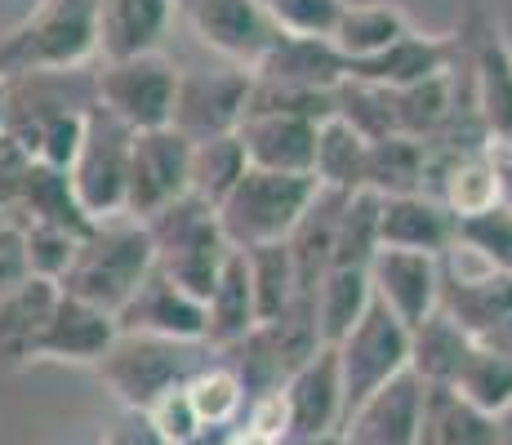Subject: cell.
Instances as JSON below:
<instances>
[{
    "mask_svg": "<svg viewBox=\"0 0 512 445\" xmlns=\"http://www.w3.org/2000/svg\"><path fill=\"white\" fill-rule=\"evenodd\" d=\"M58 285L54 281H41V276H27L18 290H9L0 299V361L9 365H27L32 356V343L36 334L45 330L49 312L58 303Z\"/></svg>",
    "mask_w": 512,
    "mask_h": 445,
    "instance_id": "28",
    "label": "cell"
},
{
    "mask_svg": "<svg viewBox=\"0 0 512 445\" xmlns=\"http://www.w3.org/2000/svg\"><path fill=\"white\" fill-rule=\"evenodd\" d=\"M254 81L285 85V89H312V94H334L348 81V58L334 49V41H299V36H281L268 49Z\"/></svg>",
    "mask_w": 512,
    "mask_h": 445,
    "instance_id": "23",
    "label": "cell"
},
{
    "mask_svg": "<svg viewBox=\"0 0 512 445\" xmlns=\"http://www.w3.org/2000/svg\"><path fill=\"white\" fill-rule=\"evenodd\" d=\"M370 143L352 130L343 116H326L317 125V152H312V178L326 192H361L366 183Z\"/></svg>",
    "mask_w": 512,
    "mask_h": 445,
    "instance_id": "31",
    "label": "cell"
},
{
    "mask_svg": "<svg viewBox=\"0 0 512 445\" xmlns=\"http://www.w3.org/2000/svg\"><path fill=\"white\" fill-rule=\"evenodd\" d=\"M116 316L90 308V303L72 299V294H58L54 312H49L45 330L36 334L32 356L27 365L36 361H54V365H94L107 356V348L116 343Z\"/></svg>",
    "mask_w": 512,
    "mask_h": 445,
    "instance_id": "17",
    "label": "cell"
},
{
    "mask_svg": "<svg viewBox=\"0 0 512 445\" xmlns=\"http://www.w3.org/2000/svg\"><path fill=\"white\" fill-rule=\"evenodd\" d=\"M223 445H281V441L259 437V432H250V428H241V423H236V428L228 432V441H223Z\"/></svg>",
    "mask_w": 512,
    "mask_h": 445,
    "instance_id": "49",
    "label": "cell"
},
{
    "mask_svg": "<svg viewBox=\"0 0 512 445\" xmlns=\"http://www.w3.org/2000/svg\"><path fill=\"white\" fill-rule=\"evenodd\" d=\"M366 272L374 303L388 308L406 330H415L419 321H428L441 308V259L406 250H379Z\"/></svg>",
    "mask_w": 512,
    "mask_h": 445,
    "instance_id": "16",
    "label": "cell"
},
{
    "mask_svg": "<svg viewBox=\"0 0 512 445\" xmlns=\"http://www.w3.org/2000/svg\"><path fill=\"white\" fill-rule=\"evenodd\" d=\"M468 259H477L490 272H508L512 276V201L481 210L472 219H455V245Z\"/></svg>",
    "mask_w": 512,
    "mask_h": 445,
    "instance_id": "38",
    "label": "cell"
},
{
    "mask_svg": "<svg viewBox=\"0 0 512 445\" xmlns=\"http://www.w3.org/2000/svg\"><path fill=\"white\" fill-rule=\"evenodd\" d=\"M187 174H192V143L165 125V130L134 134L130 147V178H125V214L147 223L165 205L187 196Z\"/></svg>",
    "mask_w": 512,
    "mask_h": 445,
    "instance_id": "11",
    "label": "cell"
},
{
    "mask_svg": "<svg viewBox=\"0 0 512 445\" xmlns=\"http://www.w3.org/2000/svg\"><path fill=\"white\" fill-rule=\"evenodd\" d=\"M98 54V0H36L18 27L0 36V81L63 76Z\"/></svg>",
    "mask_w": 512,
    "mask_h": 445,
    "instance_id": "1",
    "label": "cell"
},
{
    "mask_svg": "<svg viewBox=\"0 0 512 445\" xmlns=\"http://www.w3.org/2000/svg\"><path fill=\"white\" fill-rule=\"evenodd\" d=\"M281 392L290 410V437H326L343 428V374L334 348H321L312 361H303Z\"/></svg>",
    "mask_w": 512,
    "mask_h": 445,
    "instance_id": "20",
    "label": "cell"
},
{
    "mask_svg": "<svg viewBox=\"0 0 512 445\" xmlns=\"http://www.w3.org/2000/svg\"><path fill=\"white\" fill-rule=\"evenodd\" d=\"M250 170V156H245L241 138L223 134V138H205V143H192V174H187V192L196 201L214 205L219 210L232 196V187Z\"/></svg>",
    "mask_w": 512,
    "mask_h": 445,
    "instance_id": "35",
    "label": "cell"
},
{
    "mask_svg": "<svg viewBox=\"0 0 512 445\" xmlns=\"http://www.w3.org/2000/svg\"><path fill=\"white\" fill-rule=\"evenodd\" d=\"M477 343H481V348H490L495 356H504V361H512V312L504 316V321H495V325H490V330L481 334Z\"/></svg>",
    "mask_w": 512,
    "mask_h": 445,
    "instance_id": "48",
    "label": "cell"
},
{
    "mask_svg": "<svg viewBox=\"0 0 512 445\" xmlns=\"http://www.w3.org/2000/svg\"><path fill=\"white\" fill-rule=\"evenodd\" d=\"M281 445H343L339 432H326V437H285Z\"/></svg>",
    "mask_w": 512,
    "mask_h": 445,
    "instance_id": "51",
    "label": "cell"
},
{
    "mask_svg": "<svg viewBox=\"0 0 512 445\" xmlns=\"http://www.w3.org/2000/svg\"><path fill=\"white\" fill-rule=\"evenodd\" d=\"M228 432L232 428H201L196 437H187L183 445H223V441H228Z\"/></svg>",
    "mask_w": 512,
    "mask_h": 445,
    "instance_id": "50",
    "label": "cell"
},
{
    "mask_svg": "<svg viewBox=\"0 0 512 445\" xmlns=\"http://www.w3.org/2000/svg\"><path fill=\"white\" fill-rule=\"evenodd\" d=\"M472 334H464L446 312H432L428 321H419L410 330V374L428 388H450L459 374V365L468 361L472 352Z\"/></svg>",
    "mask_w": 512,
    "mask_h": 445,
    "instance_id": "29",
    "label": "cell"
},
{
    "mask_svg": "<svg viewBox=\"0 0 512 445\" xmlns=\"http://www.w3.org/2000/svg\"><path fill=\"white\" fill-rule=\"evenodd\" d=\"M317 125L321 121H303V116H245L236 138L250 156V170L312 174Z\"/></svg>",
    "mask_w": 512,
    "mask_h": 445,
    "instance_id": "22",
    "label": "cell"
},
{
    "mask_svg": "<svg viewBox=\"0 0 512 445\" xmlns=\"http://www.w3.org/2000/svg\"><path fill=\"white\" fill-rule=\"evenodd\" d=\"M472 67V112H477L486 143L495 152H512V41L504 27L481 18L464 41Z\"/></svg>",
    "mask_w": 512,
    "mask_h": 445,
    "instance_id": "13",
    "label": "cell"
},
{
    "mask_svg": "<svg viewBox=\"0 0 512 445\" xmlns=\"http://www.w3.org/2000/svg\"><path fill=\"white\" fill-rule=\"evenodd\" d=\"M23 227V241H27V267H32V276H41V281H63L67 267L76 259V245H81V236L63 232V227H45V223H18Z\"/></svg>",
    "mask_w": 512,
    "mask_h": 445,
    "instance_id": "42",
    "label": "cell"
},
{
    "mask_svg": "<svg viewBox=\"0 0 512 445\" xmlns=\"http://www.w3.org/2000/svg\"><path fill=\"white\" fill-rule=\"evenodd\" d=\"M419 445H504V428H499V419L468 405L455 388H428L423 383Z\"/></svg>",
    "mask_w": 512,
    "mask_h": 445,
    "instance_id": "26",
    "label": "cell"
},
{
    "mask_svg": "<svg viewBox=\"0 0 512 445\" xmlns=\"http://www.w3.org/2000/svg\"><path fill=\"white\" fill-rule=\"evenodd\" d=\"M121 334H152V339L201 343L205 348V303L170 281L161 267L147 272V281L134 290V299L116 312Z\"/></svg>",
    "mask_w": 512,
    "mask_h": 445,
    "instance_id": "15",
    "label": "cell"
},
{
    "mask_svg": "<svg viewBox=\"0 0 512 445\" xmlns=\"http://www.w3.org/2000/svg\"><path fill=\"white\" fill-rule=\"evenodd\" d=\"M459 54H464V41L459 36H428L410 27L397 45H388L379 58H366V63L348 67V81L361 85H379V89H406L419 81H432V76L455 72Z\"/></svg>",
    "mask_w": 512,
    "mask_h": 445,
    "instance_id": "19",
    "label": "cell"
},
{
    "mask_svg": "<svg viewBox=\"0 0 512 445\" xmlns=\"http://www.w3.org/2000/svg\"><path fill=\"white\" fill-rule=\"evenodd\" d=\"M455 245V214L428 192L388 196L379 210V250H406L428 254V259H446Z\"/></svg>",
    "mask_w": 512,
    "mask_h": 445,
    "instance_id": "21",
    "label": "cell"
},
{
    "mask_svg": "<svg viewBox=\"0 0 512 445\" xmlns=\"http://www.w3.org/2000/svg\"><path fill=\"white\" fill-rule=\"evenodd\" d=\"M241 428L259 432V437H272V441L290 437V410H285V392H263V397L245 401Z\"/></svg>",
    "mask_w": 512,
    "mask_h": 445,
    "instance_id": "45",
    "label": "cell"
},
{
    "mask_svg": "<svg viewBox=\"0 0 512 445\" xmlns=\"http://www.w3.org/2000/svg\"><path fill=\"white\" fill-rule=\"evenodd\" d=\"M254 325H259V312H254L250 267H245L241 250H232L228 263H223V272H219V281H214L210 299H205V348L232 352Z\"/></svg>",
    "mask_w": 512,
    "mask_h": 445,
    "instance_id": "25",
    "label": "cell"
},
{
    "mask_svg": "<svg viewBox=\"0 0 512 445\" xmlns=\"http://www.w3.org/2000/svg\"><path fill=\"white\" fill-rule=\"evenodd\" d=\"M374 290H370V272L366 267H330L321 276V285L312 290V308H317V330L321 343L334 348L361 316L370 312Z\"/></svg>",
    "mask_w": 512,
    "mask_h": 445,
    "instance_id": "30",
    "label": "cell"
},
{
    "mask_svg": "<svg viewBox=\"0 0 512 445\" xmlns=\"http://www.w3.org/2000/svg\"><path fill=\"white\" fill-rule=\"evenodd\" d=\"M32 276V267H27V241H23V227L0 219V299H5L9 290H18V285Z\"/></svg>",
    "mask_w": 512,
    "mask_h": 445,
    "instance_id": "46",
    "label": "cell"
},
{
    "mask_svg": "<svg viewBox=\"0 0 512 445\" xmlns=\"http://www.w3.org/2000/svg\"><path fill=\"white\" fill-rule=\"evenodd\" d=\"M254 72L241 67H223V72H183L179 94H174V130L187 143H205V138L236 134L250 112Z\"/></svg>",
    "mask_w": 512,
    "mask_h": 445,
    "instance_id": "12",
    "label": "cell"
},
{
    "mask_svg": "<svg viewBox=\"0 0 512 445\" xmlns=\"http://www.w3.org/2000/svg\"><path fill=\"white\" fill-rule=\"evenodd\" d=\"M0 219H5V214H0Z\"/></svg>",
    "mask_w": 512,
    "mask_h": 445,
    "instance_id": "53",
    "label": "cell"
},
{
    "mask_svg": "<svg viewBox=\"0 0 512 445\" xmlns=\"http://www.w3.org/2000/svg\"><path fill=\"white\" fill-rule=\"evenodd\" d=\"M9 107H14V85L0 81V130H5V121H9Z\"/></svg>",
    "mask_w": 512,
    "mask_h": 445,
    "instance_id": "52",
    "label": "cell"
},
{
    "mask_svg": "<svg viewBox=\"0 0 512 445\" xmlns=\"http://www.w3.org/2000/svg\"><path fill=\"white\" fill-rule=\"evenodd\" d=\"M379 210H383V196L366 192V187L343 201L330 267H370V259L379 254Z\"/></svg>",
    "mask_w": 512,
    "mask_h": 445,
    "instance_id": "39",
    "label": "cell"
},
{
    "mask_svg": "<svg viewBox=\"0 0 512 445\" xmlns=\"http://www.w3.org/2000/svg\"><path fill=\"white\" fill-rule=\"evenodd\" d=\"M130 147L134 130H125L116 116H107L98 103L85 107V138L76 152L72 170V192L81 201V210L94 223L125 214V178H130Z\"/></svg>",
    "mask_w": 512,
    "mask_h": 445,
    "instance_id": "7",
    "label": "cell"
},
{
    "mask_svg": "<svg viewBox=\"0 0 512 445\" xmlns=\"http://www.w3.org/2000/svg\"><path fill=\"white\" fill-rule=\"evenodd\" d=\"M152 267H156V250L147 227L130 219V214H116V219L94 223V232L76 245V259L58 281V290L116 316L134 299V290L147 281Z\"/></svg>",
    "mask_w": 512,
    "mask_h": 445,
    "instance_id": "2",
    "label": "cell"
},
{
    "mask_svg": "<svg viewBox=\"0 0 512 445\" xmlns=\"http://www.w3.org/2000/svg\"><path fill=\"white\" fill-rule=\"evenodd\" d=\"M410 32V18L397 5H383V0H366V5H343V18L334 27V49L352 63H366L379 58L388 45H397Z\"/></svg>",
    "mask_w": 512,
    "mask_h": 445,
    "instance_id": "32",
    "label": "cell"
},
{
    "mask_svg": "<svg viewBox=\"0 0 512 445\" xmlns=\"http://www.w3.org/2000/svg\"><path fill=\"white\" fill-rule=\"evenodd\" d=\"M201 343H174L152 339V334H116L107 356L94 365L103 388L121 401V410L147 414L165 392L183 388L196 370H201Z\"/></svg>",
    "mask_w": 512,
    "mask_h": 445,
    "instance_id": "4",
    "label": "cell"
},
{
    "mask_svg": "<svg viewBox=\"0 0 512 445\" xmlns=\"http://www.w3.org/2000/svg\"><path fill=\"white\" fill-rule=\"evenodd\" d=\"M179 67L156 49L139 58H116L94 72V103L134 134L165 130L174 121V94H179Z\"/></svg>",
    "mask_w": 512,
    "mask_h": 445,
    "instance_id": "6",
    "label": "cell"
},
{
    "mask_svg": "<svg viewBox=\"0 0 512 445\" xmlns=\"http://www.w3.org/2000/svg\"><path fill=\"white\" fill-rule=\"evenodd\" d=\"M245 267H250V285H254V312L263 321H277V316L299 299V281H294V263L285 241L277 245H259V250H241Z\"/></svg>",
    "mask_w": 512,
    "mask_h": 445,
    "instance_id": "37",
    "label": "cell"
},
{
    "mask_svg": "<svg viewBox=\"0 0 512 445\" xmlns=\"http://www.w3.org/2000/svg\"><path fill=\"white\" fill-rule=\"evenodd\" d=\"M343 374V419L357 410L366 397L410 370V330L388 308L370 303V312L334 343Z\"/></svg>",
    "mask_w": 512,
    "mask_h": 445,
    "instance_id": "8",
    "label": "cell"
},
{
    "mask_svg": "<svg viewBox=\"0 0 512 445\" xmlns=\"http://www.w3.org/2000/svg\"><path fill=\"white\" fill-rule=\"evenodd\" d=\"M170 14L174 0H98V54L107 63L156 54Z\"/></svg>",
    "mask_w": 512,
    "mask_h": 445,
    "instance_id": "24",
    "label": "cell"
},
{
    "mask_svg": "<svg viewBox=\"0 0 512 445\" xmlns=\"http://www.w3.org/2000/svg\"><path fill=\"white\" fill-rule=\"evenodd\" d=\"M32 165H36V156L27 152V147L18 143L9 130H0V214H5V219H9V210L18 205V196H23Z\"/></svg>",
    "mask_w": 512,
    "mask_h": 445,
    "instance_id": "43",
    "label": "cell"
},
{
    "mask_svg": "<svg viewBox=\"0 0 512 445\" xmlns=\"http://www.w3.org/2000/svg\"><path fill=\"white\" fill-rule=\"evenodd\" d=\"M98 445H103V441H98Z\"/></svg>",
    "mask_w": 512,
    "mask_h": 445,
    "instance_id": "54",
    "label": "cell"
},
{
    "mask_svg": "<svg viewBox=\"0 0 512 445\" xmlns=\"http://www.w3.org/2000/svg\"><path fill=\"white\" fill-rule=\"evenodd\" d=\"M143 227H147V236H152L156 267H161L179 290L192 294V299H201V303L210 299L214 281H219L223 263H228V254H232L228 236H223V227H219V210L187 192L183 201L152 214Z\"/></svg>",
    "mask_w": 512,
    "mask_h": 445,
    "instance_id": "3",
    "label": "cell"
},
{
    "mask_svg": "<svg viewBox=\"0 0 512 445\" xmlns=\"http://www.w3.org/2000/svg\"><path fill=\"white\" fill-rule=\"evenodd\" d=\"M281 36L299 41H334V27L343 18L348 0H263Z\"/></svg>",
    "mask_w": 512,
    "mask_h": 445,
    "instance_id": "41",
    "label": "cell"
},
{
    "mask_svg": "<svg viewBox=\"0 0 512 445\" xmlns=\"http://www.w3.org/2000/svg\"><path fill=\"white\" fill-rule=\"evenodd\" d=\"M9 223H45V227H63L72 236H90L94 232V219L81 210L72 192V178L63 170H49V165L36 161L32 174H27V187L18 196V205L9 210Z\"/></svg>",
    "mask_w": 512,
    "mask_h": 445,
    "instance_id": "27",
    "label": "cell"
},
{
    "mask_svg": "<svg viewBox=\"0 0 512 445\" xmlns=\"http://www.w3.org/2000/svg\"><path fill=\"white\" fill-rule=\"evenodd\" d=\"M455 72L432 76V81L392 89V116H397V134L415 138V143H432L450 121H455Z\"/></svg>",
    "mask_w": 512,
    "mask_h": 445,
    "instance_id": "33",
    "label": "cell"
},
{
    "mask_svg": "<svg viewBox=\"0 0 512 445\" xmlns=\"http://www.w3.org/2000/svg\"><path fill=\"white\" fill-rule=\"evenodd\" d=\"M419 419H423V383L415 374H397L383 383L374 397H366L343 419L339 437L343 445H419Z\"/></svg>",
    "mask_w": 512,
    "mask_h": 445,
    "instance_id": "18",
    "label": "cell"
},
{
    "mask_svg": "<svg viewBox=\"0 0 512 445\" xmlns=\"http://www.w3.org/2000/svg\"><path fill=\"white\" fill-rule=\"evenodd\" d=\"M441 312L464 334L481 339L490 325L512 312V276L490 272L464 250H450L441 259Z\"/></svg>",
    "mask_w": 512,
    "mask_h": 445,
    "instance_id": "14",
    "label": "cell"
},
{
    "mask_svg": "<svg viewBox=\"0 0 512 445\" xmlns=\"http://www.w3.org/2000/svg\"><path fill=\"white\" fill-rule=\"evenodd\" d=\"M147 423H152V428L161 432L170 445H183L187 437H196V432H201V419H196V410H192V401H187L183 388L165 392V397L147 410Z\"/></svg>",
    "mask_w": 512,
    "mask_h": 445,
    "instance_id": "44",
    "label": "cell"
},
{
    "mask_svg": "<svg viewBox=\"0 0 512 445\" xmlns=\"http://www.w3.org/2000/svg\"><path fill=\"white\" fill-rule=\"evenodd\" d=\"M423 174H428V147L406 134H388V138H379V143H370L366 183L361 187L388 201V196L423 192Z\"/></svg>",
    "mask_w": 512,
    "mask_h": 445,
    "instance_id": "34",
    "label": "cell"
},
{
    "mask_svg": "<svg viewBox=\"0 0 512 445\" xmlns=\"http://www.w3.org/2000/svg\"><path fill=\"white\" fill-rule=\"evenodd\" d=\"M450 388H455L468 405H477L481 414L504 419V414L512 410V361L495 356L490 348H481V343H472L468 361L459 365V374H455Z\"/></svg>",
    "mask_w": 512,
    "mask_h": 445,
    "instance_id": "36",
    "label": "cell"
},
{
    "mask_svg": "<svg viewBox=\"0 0 512 445\" xmlns=\"http://www.w3.org/2000/svg\"><path fill=\"white\" fill-rule=\"evenodd\" d=\"M174 5L196 41L241 72H254L268 58V49L281 41L263 0H174Z\"/></svg>",
    "mask_w": 512,
    "mask_h": 445,
    "instance_id": "9",
    "label": "cell"
},
{
    "mask_svg": "<svg viewBox=\"0 0 512 445\" xmlns=\"http://www.w3.org/2000/svg\"><path fill=\"white\" fill-rule=\"evenodd\" d=\"M187 401H192L201 428H236L245 414V388L228 365H201L192 379L183 383Z\"/></svg>",
    "mask_w": 512,
    "mask_h": 445,
    "instance_id": "40",
    "label": "cell"
},
{
    "mask_svg": "<svg viewBox=\"0 0 512 445\" xmlns=\"http://www.w3.org/2000/svg\"><path fill=\"white\" fill-rule=\"evenodd\" d=\"M317 196L312 174H272V170H245L232 187V196L219 205V227L232 250H259L277 245L294 232L303 210Z\"/></svg>",
    "mask_w": 512,
    "mask_h": 445,
    "instance_id": "5",
    "label": "cell"
},
{
    "mask_svg": "<svg viewBox=\"0 0 512 445\" xmlns=\"http://www.w3.org/2000/svg\"><path fill=\"white\" fill-rule=\"evenodd\" d=\"M423 192L446 205L455 219H472L508 201V174L495 147H428Z\"/></svg>",
    "mask_w": 512,
    "mask_h": 445,
    "instance_id": "10",
    "label": "cell"
},
{
    "mask_svg": "<svg viewBox=\"0 0 512 445\" xmlns=\"http://www.w3.org/2000/svg\"><path fill=\"white\" fill-rule=\"evenodd\" d=\"M103 445H170L161 437V432L147 423V414H134V410H125L121 414V423H116L112 432L103 437Z\"/></svg>",
    "mask_w": 512,
    "mask_h": 445,
    "instance_id": "47",
    "label": "cell"
}]
</instances>
